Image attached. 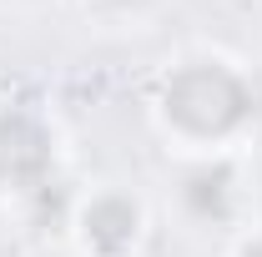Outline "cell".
Segmentation results:
<instances>
[{"label":"cell","instance_id":"6da1fadb","mask_svg":"<svg viewBox=\"0 0 262 257\" xmlns=\"http://www.w3.org/2000/svg\"><path fill=\"white\" fill-rule=\"evenodd\" d=\"M146 111L166 152L177 157L242 152V141L257 126V81L237 56L196 46L157 71Z\"/></svg>","mask_w":262,"mask_h":257},{"label":"cell","instance_id":"7a4b0ae2","mask_svg":"<svg viewBox=\"0 0 262 257\" xmlns=\"http://www.w3.org/2000/svg\"><path fill=\"white\" fill-rule=\"evenodd\" d=\"M66 227L76 257H136L151 237V207L126 182H96L71 202Z\"/></svg>","mask_w":262,"mask_h":257},{"label":"cell","instance_id":"3957f363","mask_svg":"<svg viewBox=\"0 0 262 257\" xmlns=\"http://www.w3.org/2000/svg\"><path fill=\"white\" fill-rule=\"evenodd\" d=\"M61 172L56 121L20 96H0V197H40Z\"/></svg>","mask_w":262,"mask_h":257},{"label":"cell","instance_id":"277c9868","mask_svg":"<svg viewBox=\"0 0 262 257\" xmlns=\"http://www.w3.org/2000/svg\"><path fill=\"white\" fill-rule=\"evenodd\" d=\"M171 207L187 227H242L252 207V177L242 172V152L217 157H177L171 177Z\"/></svg>","mask_w":262,"mask_h":257},{"label":"cell","instance_id":"5b68a950","mask_svg":"<svg viewBox=\"0 0 262 257\" xmlns=\"http://www.w3.org/2000/svg\"><path fill=\"white\" fill-rule=\"evenodd\" d=\"M227 257H262V222H252V227H242L237 237H232V247H227Z\"/></svg>","mask_w":262,"mask_h":257},{"label":"cell","instance_id":"8992f818","mask_svg":"<svg viewBox=\"0 0 262 257\" xmlns=\"http://www.w3.org/2000/svg\"><path fill=\"white\" fill-rule=\"evenodd\" d=\"M96 5H106V10H136L141 0H96Z\"/></svg>","mask_w":262,"mask_h":257}]
</instances>
